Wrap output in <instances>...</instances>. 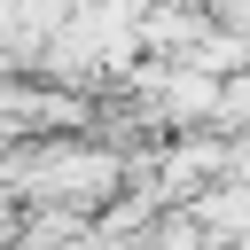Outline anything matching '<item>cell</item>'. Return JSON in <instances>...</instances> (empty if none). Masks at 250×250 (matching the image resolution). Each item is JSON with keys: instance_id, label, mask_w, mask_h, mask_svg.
I'll use <instances>...</instances> for the list:
<instances>
[{"instance_id": "cell-1", "label": "cell", "mask_w": 250, "mask_h": 250, "mask_svg": "<svg viewBox=\"0 0 250 250\" xmlns=\"http://www.w3.org/2000/svg\"><path fill=\"white\" fill-rule=\"evenodd\" d=\"M188 219L203 227L211 250H250V180H211L188 195Z\"/></svg>"}]
</instances>
